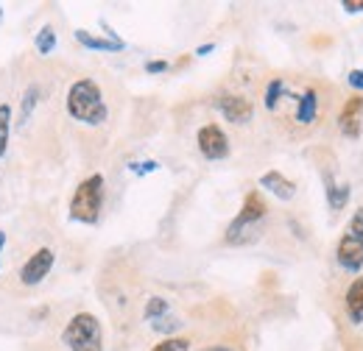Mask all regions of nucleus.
Wrapping results in <instances>:
<instances>
[{
  "instance_id": "obj_1",
  "label": "nucleus",
  "mask_w": 363,
  "mask_h": 351,
  "mask_svg": "<svg viewBox=\"0 0 363 351\" xmlns=\"http://www.w3.org/2000/svg\"><path fill=\"white\" fill-rule=\"evenodd\" d=\"M65 106H67V115H70L76 123H84V126H104L106 117H109L104 92L98 87V81H92V79H79V81H73L70 89H67Z\"/></svg>"
},
{
  "instance_id": "obj_2",
  "label": "nucleus",
  "mask_w": 363,
  "mask_h": 351,
  "mask_svg": "<svg viewBox=\"0 0 363 351\" xmlns=\"http://www.w3.org/2000/svg\"><path fill=\"white\" fill-rule=\"evenodd\" d=\"M104 198H106V178L101 173L87 176L84 181H79L73 198H70V207H67V215L76 223H98L101 220V209H104Z\"/></svg>"
},
{
  "instance_id": "obj_3",
  "label": "nucleus",
  "mask_w": 363,
  "mask_h": 351,
  "mask_svg": "<svg viewBox=\"0 0 363 351\" xmlns=\"http://www.w3.org/2000/svg\"><path fill=\"white\" fill-rule=\"evenodd\" d=\"M266 215H269V207H266L263 195H260L257 190H252V192L246 195V201H243L240 212H238V215H235V220L227 226L224 240H227L229 246H243V243H252V240L257 237V229H260V223L266 220Z\"/></svg>"
},
{
  "instance_id": "obj_4",
  "label": "nucleus",
  "mask_w": 363,
  "mask_h": 351,
  "mask_svg": "<svg viewBox=\"0 0 363 351\" xmlns=\"http://www.w3.org/2000/svg\"><path fill=\"white\" fill-rule=\"evenodd\" d=\"M62 343L70 351H104V329L92 312H76L65 329Z\"/></svg>"
},
{
  "instance_id": "obj_5",
  "label": "nucleus",
  "mask_w": 363,
  "mask_h": 351,
  "mask_svg": "<svg viewBox=\"0 0 363 351\" xmlns=\"http://www.w3.org/2000/svg\"><path fill=\"white\" fill-rule=\"evenodd\" d=\"M335 260L347 270H358L363 265V207L355 209L347 231L341 234L338 248H335Z\"/></svg>"
},
{
  "instance_id": "obj_6",
  "label": "nucleus",
  "mask_w": 363,
  "mask_h": 351,
  "mask_svg": "<svg viewBox=\"0 0 363 351\" xmlns=\"http://www.w3.org/2000/svg\"><path fill=\"white\" fill-rule=\"evenodd\" d=\"M196 142H199L201 156L210 159V162H218V159H227L229 156V137L218 123L201 126L199 134H196Z\"/></svg>"
},
{
  "instance_id": "obj_7",
  "label": "nucleus",
  "mask_w": 363,
  "mask_h": 351,
  "mask_svg": "<svg viewBox=\"0 0 363 351\" xmlns=\"http://www.w3.org/2000/svg\"><path fill=\"white\" fill-rule=\"evenodd\" d=\"M53 265H56V254L50 248H37L20 267V282L26 287H37L40 282H45V276L53 270Z\"/></svg>"
},
{
  "instance_id": "obj_8",
  "label": "nucleus",
  "mask_w": 363,
  "mask_h": 351,
  "mask_svg": "<svg viewBox=\"0 0 363 351\" xmlns=\"http://www.w3.org/2000/svg\"><path fill=\"white\" fill-rule=\"evenodd\" d=\"M213 106L227 117L229 123H235V126L252 123V117H255V106H252V100L243 98V95H221Z\"/></svg>"
},
{
  "instance_id": "obj_9",
  "label": "nucleus",
  "mask_w": 363,
  "mask_h": 351,
  "mask_svg": "<svg viewBox=\"0 0 363 351\" xmlns=\"http://www.w3.org/2000/svg\"><path fill=\"white\" fill-rule=\"evenodd\" d=\"M361 123H363V98H350L338 115V126H341V134L355 139L361 137Z\"/></svg>"
},
{
  "instance_id": "obj_10",
  "label": "nucleus",
  "mask_w": 363,
  "mask_h": 351,
  "mask_svg": "<svg viewBox=\"0 0 363 351\" xmlns=\"http://www.w3.org/2000/svg\"><path fill=\"white\" fill-rule=\"evenodd\" d=\"M260 187H263L266 192L277 195L279 201H291L294 192H296V184H294L291 178H285L279 171H269V173L260 176Z\"/></svg>"
},
{
  "instance_id": "obj_11",
  "label": "nucleus",
  "mask_w": 363,
  "mask_h": 351,
  "mask_svg": "<svg viewBox=\"0 0 363 351\" xmlns=\"http://www.w3.org/2000/svg\"><path fill=\"white\" fill-rule=\"evenodd\" d=\"M76 42L84 45L87 50H101V53H121L126 50V42L123 40H112V37H95L90 31H76Z\"/></svg>"
},
{
  "instance_id": "obj_12",
  "label": "nucleus",
  "mask_w": 363,
  "mask_h": 351,
  "mask_svg": "<svg viewBox=\"0 0 363 351\" xmlns=\"http://www.w3.org/2000/svg\"><path fill=\"white\" fill-rule=\"evenodd\" d=\"M344 304H347L350 321H352V323H361L363 321V276H358V279L350 284V290H347V296H344Z\"/></svg>"
},
{
  "instance_id": "obj_13",
  "label": "nucleus",
  "mask_w": 363,
  "mask_h": 351,
  "mask_svg": "<svg viewBox=\"0 0 363 351\" xmlns=\"http://www.w3.org/2000/svg\"><path fill=\"white\" fill-rule=\"evenodd\" d=\"M316 115H318L316 89H305L302 98H299V103H296V120H299L302 126H311V123L316 120Z\"/></svg>"
},
{
  "instance_id": "obj_14",
  "label": "nucleus",
  "mask_w": 363,
  "mask_h": 351,
  "mask_svg": "<svg viewBox=\"0 0 363 351\" xmlns=\"http://www.w3.org/2000/svg\"><path fill=\"white\" fill-rule=\"evenodd\" d=\"M56 45H59V37H56V28L45 23L37 34H34V47H37V53L40 56H50L53 50H56Z\"/></svg>"
},
{
  "instance_id": "obj_15",
  "label": "nucleus",
  "mask_w": 363,
  "mask_h": 351,
  "mask_svg": "<svg viewBox=\"0 0 363 351\" xmlns=\"http://www.w3.org/2000/svg\"><path fill=\"white\" fill-rule=\"evenodd\" d=\"M11 123H14V109H11V103H0V159H3L6 151H9Z\"/></svg>"
},
{
  "instance_id": "obj_16",
  "label": "nucleus",
  "mask_w": 363,
  "mask_h": 351,
  "mask_svg": "<svg viewBox=\"0 0 363 351\" xmlns=\"http://www.w3.org/2000/svg\"><path fill=\"white\" fill-rule=\"evenodd\" d=\"M347 201H350V184H327V204H330V209H344L347 207Z\"/></svg>"
},
{
  "instance_id": "obj_17",
  "label": "nucleus",
  "mask_w": 363,
  "mask_h": 351,
  "mask_svg": "<svg viewBox=\"0 0 363 351\" xmlns=\"http://www.w3.org/2000/svg\"><path fill=\"white\" fill-rule=\"evenodd\" d=\"M37 100H40V84H31V87L23 92V109H20V129L28 123V117H31V112L37 109Z\"/></svg>"
},
{
  "instance_id": "obj_18",
  "label": "nucleus",
  "mask_w": 363,
  "mask_h": 351,
  "mask_svg": "<svg viewBox=\"0 0 363 351\" xmlns=\"http://www.w3.org/2000/svg\"><path fill=\"white\" fill-rule=\"evenodd\" d=\"M165 315H171V304L165 299H160V296L148 299V304H145V321H160Z\"/></svg>"
},
{
  "instance_id": "obj_19",
  "label": "nucleus",
  "mask_w": 363,
  "mask_h": 351,
  "mask_svg": "<svg viewBox=\"0 0 363 351\" xmlns=\"http://www.w3.org/2000/svg\"><path fill=\"white\" fill-rule=\"evenodd\" d=\"M282 95H288L285 81H282V79H272L269 87H266V109H277V100H279Z\"/></svg>"
},
{
  "instance_id": "obj_20",
  "label": "nucleus",
  "mask_w": 363,
  "mask_h": 351,
  "mask_svg": "<svg viewBox=\"0 0 363 351\" xmlns=\"http://www.w3.org/2000/svg\"><path fill=\"white\" fill-rule=\"evenodd\" d=\"M151 351H190V343L184 338H165L162 343H157Z\"/></svg>"
},
{
  "instance_id": "obj_21",
  "label": "nucleus",
  "mask_w": 363,
  "mask_h": 351,
  "mask_svg": "<svg viewBox=\"0 0 363 351\" xmlns=\"http://www.w3.org/2000/svg\"><path fill=\"white\" fill-rule=\"evenodd\" d=\"M129 171H132L135 176L154 173V171H160V162H132V165H129Z\"/></svg>"
},
{
  "instance_id": "obj_22",
  "label": "nucleus",
  "mask_w": 363,
  "mask_h": 351,
  "mask_svg": "<svg viewBox=\"0 0 363 351\" xmlns=\"http://www.w3.org/2000/svg\"><path fill=\"white\" fill-rule=\"evenodd\" d=\"M151 323H154L151 329H157V332H174V329H179V321H171L168 315L160 318V321H151Z\"/></svg>"
},
{
  "instance_id": "obj_23",
  "label": "nucleus",
  "mask_w": 363,
  "mask_h": 351,
  "mask_svg": "<svg viewBox=\"0 0 363 351\" xmlns=\"http://www.w3.org/2000/svg\"><path fill=\"white\" fill-rule=\"evenodd\" d=\"M171 64L165 62V59H157V62H145V73H151V76H157V73H165Z\"/></svg>"
},
{
  "instance_id": "obj_24",
  "label": "nucleus",
  "mask_w": 363,
  "mask_h": 351,
  "mask_svg": "<svg viewBox=\"0 0 363 351\" xmlns=\"http://www.w3.org/2000/svg\"><path fill=\"white\" fill-rule=\"evenodd\" d=\"M347 81H350L352 89H363V70H352V73L347 76Z\"/></svg>"
},
{
  "instance_id": "obj_25",
  "label": "nucleus",
  "mask_w": 363,
  "mask_h": 351,
  "mask_svg": "<svg viewBox=\"0 0 363 351\" xmlns=\"http://www.w3.org/2000/svg\"><path fill=\"white\" fill-rule=\"evenodd\" d=\"M341 8H344L347 14H355V11H363V0H344V3H341Z\"/></svg>"
},
{
  "instance_id": "obj_26",
  "label": "nucleus",
  "mask_w": 363,
  "mask_h": 351,
  "mask_svg": "<svg viewBox=\"0 0 363 351\" xmlns=\"http://www.w3.org/2000/svg\"><path fill=\"white\" fill-rule=\"evenodd\" d=\"M213 50H216V45H213V42H207V45H201V47L196 50V56H210Z\"/></svg>"
},
{
  "instance_id": "obj_27",
  "label": "nucleus",
  "mask_w": 363,
  "mask_h": 351,
  "mask_svg": "<svg viewBox=\"0 0 363 351\" xmlns=\"http://www.w3.org/2000/svg\"><path fill=\"white\" fill-rule=\"evenodd\" d=\"M6 240H9V234L0 229V257H3V248H6Z\"/></svg>"
},
{
  "instance_id": "obj_28",
  "label": "nucleus",
  "mask_w": 363,
  "mask_h": 351,
  "mask_svg": "<svg viewBox=\"0 0 363 351\" xmlns=\"http://www.w3.org/2000/svg\"><path fill=\"white\" fill-rule=\"evenodd\" d=\"M201 351H235V349H229V346H210V349H201Z\"/></svg>"
},
{
  "instance_id": "obj_29",
  "label": "nucleus",
  "mask_w": 363,
  "mask_h": 351,
  "mask_svg": "<svg viewBox=\"0 0 363 351\" xmlns=\"http://www.w3.org/2000/svg\"><path fill=\"white\" fill-rule=\"evenodd\" d=\"M0 23H3V6H0Z\"/></svg>"
}]
</instances>
